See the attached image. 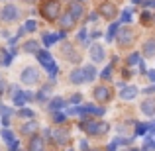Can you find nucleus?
I'll return each mask as SVG.
<instances>
[{"label":"nucleus","instance_id":"obj_1","mask_svg":"<svg viewBox=\"0 0 155 151\" xmlns=\"http://www.w3.org/2000/svg\"><path fill=\"white\" fill-rule=\"evenodd\" d=\"M38 55V59H39V63L45 67V71L49 73L51 77H55V73H57V65L53 63V59H51V55H49V51H38L35 53Z\"/></svg>","mask_w":155,"mask_h":151},{"label":"nucleus","instance_id":"obj_2","mask_svg":"<svg viewBox=\"0 0 155 151\" xmlns=\"http://www.w3.org/2000/svg\"><path fill=\"white\" fill-rule=\"evenodd\" d=\"M41 14L45 16L47 20H57L59 18V2H57V0H47L41 8Z\"/></svg>","mask_w":155,"mask_h":151},{"label":"nucleus","instance_id":"obj_3","mask_svg":"<svg viewBox=\"0 0 155 151\" xmlns=\"http://www.w3.org/2000/svg\"><path fill=\"white\" fill-rule=\"evenodd\" d=\"M81 128L87 130V132H91V133H104V132H108V124H106V122H83Z\"/></svg>","mask_w":155,"mask_h":151},{"label":"nucleus","instance_id":"obj_4","mask_svg":"<svg viewBox=\"0 0 155 151\" xmlns=\"http://www.w3.org/2000/svg\"><path fill=\"white\" fill-rule=\"evenodd\" d=\"M38 79H39L38 69H34V67L24 69V73H22V83L24 84H35V83H38Z\"/></svg>","mask_w":155,"mask_h":151},{"label":"nucleus","instance_id":"obj_5","mask_svg":"<svg viewBox=\"0 0 155 151\" xmlns=\"http://www.w3.org/2000/svg\"><path fill=\"white\" fill-rule=\"evenodd\" d=\"M118 38H120V45H130V43L134 41V31L130 30V28H122Z\"/></svg>","mask_w":155,"mask_h":151},{"label":"nucleus","instance_id":"obj_6","mask_svg":"<svg viewBox=\"0 0 155 151\" xmlns=\"http://www.w3.org/2000/svg\"><path fill=\"white\" fill-rule=\"evenodd\" d=\"M2 18H4V22H12V20H16L18 18V10H16V6H4V10H2Z\"/></svg>","mask_w":155,"mask_h":151},{"label":"nucleus","instance_id":"obj_7","mask_svg":"<svg viewBox=\"0 0 155 151\" xmlns=\"http://www.w3.org/2000/svg\"><path fill=\"white\" fill-rule=\"evenodd\" d=\"M31 92H22V90H16V96H14V104L16 106H24L28 100H31Z\"/></svg>","mask_w":155,"mask_h":151},{"label":"nucleus","instance_id":"obj_8","mask_svg":"<svg viewBox=\"0 0 155 151\" xmlns=\"http://www.w3.org/2000/svg\"><path fill=\"white\" fill-rule=\"evenodd\" d=\"M94 98L98 100V102H106L110 98V90L106 87H96L94 88Z\"/></svg>","mask_w":155,"mask_h":151},{"label":"nucleus","instance_id":"obj_9","mask_svg":"<svg viewBox=\"0 0 155 151\" xmlns=\"http://www.w3.org/2000/svg\"><path fill=\"white\" fill-rule=\"evenodd\" d=\"M100 14L106 16V18H114V16H116V8H114V4L104 2L102 6H100Z\"/></svg>","mask_w":155,"mask_h":151},{"label":"nucleus","instance_id":"obj_10","mask_svg":"<svg viewBox=\"0 0 155 151\" xmlns=\"http://www.w3.org/2000/svg\"><path fill=\"white\" fill-rule=\"evenodd\" d=\"M141 112L145 114V116H153L155 114V100H145V102H141Z\"/></svg>","mask_w":155,"mask_h":151},{"label":"nucleus","instance_id":"obj_11","mask_svg":"<svg viewBox=\"0 0 155 151\" xmlns=\"http://www.w3.org/2000/svg\"><path fill=\"white\" fill-rule=\"evenodd\" d=\"M91 57H92V61H102L104 59V49H102V45H92L91 47Z\"/></svg>","mask_w":155,"mask_h":151},{"label":"nucleus","instance_id":"obj_12","mask_svg":"<svg viewBox=\"0 0 155 151\" xmlns=\"http://www.w3.org/2000/svg\"><path fill=\"white\" fill-rule=\"evenodd\" d=\"M120 96L124 100H132L134 96H137V88L136 87H124V88H122V92H120Z\"/></svg>","mask_w":155,"mask_h":151},{"label":"nucleus","instance_id":"obj_13","mask_svg":"<svg viewBox=\"0 0 155 151\" xmlns=\"http://www.w3.org/2000/svg\"><path fill=\"white\" fill-rule=\"evenodd\" d=\"M69 14L73 16V20H79L81 16H83V6H81L79 2L71 4V8H69Z\"/></svg>","mask_w":155,"mask_h":151},{"label":"nucleus","instance_id":"obj_14","mask_svg":"<svg viewBox=\"0 0 155 151\" xmlns=\"http://www.w3.org/2000/svg\"><path fill=\"white\" fill-rule=\"evenodd\" d=\"M30 151H43V137H39V136L31 137V143H30Z\"/></svg>","mask_w":155,"mask_h":151},{"label":"nucleus","instance_id":"obj_15","mask_svg":"<svg viewBox=\"0 0 155 151\" xmlns=\"http://www.w3.org/2000/svg\"><path fill=\"white\" fill-rule=\"evenodd\" d=\"M71 80H73L75 84H81V83H84L83 69H77V71H73V73H71Z\"/></svg>","mask_w":155,"mask_h":151},{"label":"nucleus","instance_id":"obj_16","mask_svg":"<svg viewBox=\"0 0 155 151\" xmlns=\"http://www.w3.org/2000/svg\"><path fill=\"white\" fill-rule=\"evenodd\" d=\"M83 75H84V80H92V79L96 77V69L88 65V67H84V69H83Z\"/></svg>","mask_w":155,"mask_h":151},{"label":"nucleus","instance_id":"obj_17","mask_svg":"<svg viewBox=\"0 0 155 151\" xmlns=\"http://www.w3.org/2000/svg\"><path fill=\"white\" fill-rule=\"evenodd\" d=\"M55 41H59V34H43V43L45 45H53Z\"/></svg>","mask_w":155,"mask_h":151},{"label":"nucleus","instance_id":"obj_18","mask_svg":"<svg viewBox=\"0 0 155 151\" xmlns=\"http://www.w3.org/2000/svg\"><path fill=\"white\" fill-rule=\"evenodd\" d=\"M53 140H55L57 143H67V141H69V136L63 132V130H61V132H55V133H53Z\"/></svg>","mask_w":155,"mask_h":151},{"label":"nucleus","instance_id":"obj_19","mask_svg":"<svg viewBox=\"0 0 155 151\" xmlns=\"http://www.w3.org/2000/svg\"><path fill=\"white\" fill-rule=\"evenodd\" d=\"M143 53H145V55H153V53H155V39H149V41L145 43Z\"/></svg>","mask_w":155,"mask_h":151},{"label":"nucleus","instance_id":"obj_20","mask_svg":"<svg viewBox=\"0 0 155 151\" xmlns=\"http://www.w3.org/2000/svg\"><path fill=\"white\" fill-rule=\"evenodd\" d=\"M24 49L30 51V53H38V51H39V45H38L35 41H28L26 45H24Z\"/></svg>","mask_w":155,"mask_h":151},{"label":"nucleus","instance_id":"obj_21","mask_svg":"<svg viewBox=\"0 0 155 151\" xmlns=\"http://www.w3.org/2000/svg\"><path fill=\"white\" fill-rule=\"evenodd\" d=\"M73 22H75V20H73V16L69 14V12H67V14L63 16V18H61V26H63V28H69V26H71Z\"/></svg>","mask_w":155,"mask_h":151},{"label":"nucleus","instance_id":"obj_22","mask_svg":"<svg viewBox=\"0 0 155 151\" xmlns=\"http://www.w3.org/2000/svg\"><path fill=\"white\" fill-rule=\"evenodd\" d=\"M35 130H38V124H35V122H30V124H26V126L22 128V132H24V133H34Z\"/></svg>","mask_w":155,"mask_h":151},{"label":"nucleus","instance_id":"obj_23","mask_svg":"<svg viewBox=\"0 0 155 151\" xmlns=\"http://www.w3.org/2000/svg\"><path fill=\"white\" fill-rule=\"evenodd\" d=\"M63 106H65V100H63V98H53V102H51V110L63 108Z\"/></svg>","mask_w":155,"mask_h":151},{"label":"nucleus","instance_id":"obj_24","mask_svg":"<svg viewBox=\"0 0 155 151\" xmlns=\"http://www.w3.org/2000/svg\"><path fill=\"white\" fill-rule=\"evenodd\" d=\"M116 30H118V24H112V26H110V30H108V35H106V41H112Z\"/></svg>","mask_w":155,"mask_h":151},{"label":"nucleus","instance_id":"obj_25","mask_svg":"<svg viewBox=\"0 0 155 151\" xmlns=\"http://www.w3.org/2000/svg\"><path fill=\"white\" fill-rule=\"evenodd\" d=\"M2 137H4V140H6V143H8V145H10V143H12V141H16V140H14V137H12V133H10V130H2Z\"/></svg>","mask_w":155,"mask_h":151},{"label":"nucleus","instance_id":"obj_26","mask_svg":"<svg viewBox=\"0 0 155 151\" xmlns=\"http://www.w3.org/2000/svg\"><path fill=\"white\" fill-rule=\"evenodd\" d=\"M147 128H149V126H145V124H137L136 126V133H137V136H143Z\"/></svg>","mask_w":155,"mask_h":151},{"label":"nucleus","instance_id":"obj_27","mask_svg":"<svg viewBox=\"0 0 155 151\" xmlns=\"http://www.w3.org/2000/svg\"><path fill=\"white\" fill-rule=\"evenodd\" d=\"M20 116L22 118H34V112L28 110V108H24V110H20Z\"/></svg>","mask_w":155,"mask_h":151},{"label":"nucleus","instance_id":"obj_28","mask_svg":"<svg viewBox=\"0 0 155 151\" xmlns=\"http://www.w3.org/2000/svg\"><path fill=\"white\" fill-rule=\"evenodd\" d=\"M128 63H130V65H134V63H140V55H137V53H134V55H130Z\"/></svg>","mask_w":155,"mask_h":151},{"label":"nucleus","instance_id":"obj_29","mask_svg":"<svg viewBox=\"0 0 155 151\" xmlns=\"http://www.w3.org/2000/svg\"><path fill=\"white\" fill-rule=\"evenodd\" d=\"M130 16H132V10H124V14H122V22H130Z\"/></svg>","mask_w":155,"mask_h":151},{"label":"nucleus","instance_id":"obj_30","mask_svg":"<svg viewBox=\"0 0 155 151\" xmlns=\"http://www.w3.org/2000/svg\"><path fill=\"white\" fill-rule=\"evenodd\" d=\"M145 149H155V141L151 137H147V141H145Z\"/></svg>","mask_w":155,"mask_h":151},{"label":"nucleus","instance_id":"obj_31","mask_svg":"<svg viewBox=\"0 0 155 151\" xmlns=\"http://www.w3.org/2000/svg\"><path fill=\"white\" fill-rule=\"evenodd\" d=\"M141 20H143L145 24H149L151 22V14H149V12H143V14H141Z\"/></svg>","mask_w":155,"mask_h":151},{"label":"nucleus","instance_id":"obj_32","mask_svg":"<svg viewBox=\"0 0 155 151\" xmlns=\"http://www.w3.org/2000/svg\"><path fill=\"white\" fill-rule=\"evenodd\" d=\"M26 30H28V31H34V30H35V22H34V20H30V22L26 24Z\"/></svg>","mask_w":155,"mask_h":151},{"label":"nucleus","instance_id":"obj_33","mask_svg":"<svg viewBox=\"0 0 155 151\" xmlns=\"http://www.w3.org/2000/svg\"><path fill=\"white\" fill-rule=\"evenodd\" d=\"M53 120H55V122H63V120H65V114H61V112H55Z\"/></svg>","mask_w":155,"mask_h":151},{"label":"nucleus","instance_id":"obj_34","mask_svg":"<svg viewBox=\"0 0 155 151\" xmlns=\"http://www.w3.org/2000/svg\"><path fill=\"white\" fill-rule=\"evenodd\" d=\"M84 38H87V31H84V30H81V34H79V39H81V41H84Z\"/></svg>","mask_w":155,"mask_h":151},{"label":"nucleus","instance_id":"obj_35","mask_svg":"<svg viewBox=\"0 0 155 151\" xmlns=\"http://www.w3.org/2000/svg\"><path fill=\"white\" fill-rule=\"evenodd\" d=\"M145 6H147V8H153L155 6V0H145Z\"/></svg>","mask_w":155,"mask_h":151},{"label":"nucleus","instance_id":"obj_36","mask_svg":"<svg viewBox=\"0 0 155 151\" xmlns=\"http://www.w3.org/2000/svg\"><path fill=\"white\" fill-rule=\"evenodd\" d=\"M102 77H104V79H110V67L106 69V71H102Z\"/></svg>","mask_w":155,"mask_h":151},{"label":"nucleus","instance_id":"obj_37","mask_svg":"<svg viewBox=\"0 0 155 151\" xmlns=\"http://www.w3.org/2000/svg\"><path fill=\"white\" fill-rule=\"evenodd\" d=\"M2 124H4V126H8V124H10V118L4 116V118H2Z\"/></svg>","mask_w":155,"mask_h":151},{"label":"nucleus","instance_id":"obj_38","mask_svg":"<svg viewBox=\"0 0 155 151\" xmlns=\"http://www.w3.org/2000/svg\"><path fill=\"white\" fill-rule=\"evenodd\" d=\"M73 102H75V104H79V102H81V94H77V96H73Z\"/></svg>","mask_w":155,"mask_h":151},{"label":"nucleus","instance_id":"obj_39","mask_svg":"<svg viewBox=\"0 0 155 151\" xmlns=\"http://www.w3.org/2000/svg\"><path fill=\"white\" fill-rule=\"evenodd\" d=\"M149 79H151V80H155V71H149Z\"/></svg>","mask_w":155,"mask_h":151},{"label":"nucleus","instance_id":"obj_40","mask_svg":"<svg viewBox=\"0 0 155 151\" xmlns=\"http://www.w3.org/2000/svg\"><path fill=\"white\" fill-rule=\"evenodd\" d=\"M140 2H143V0H134V4H140Z\"/></svg>","mask_w":155,"mask_h":151},{"label":"nucleus","instance_id":"obj_41","mask_svg":"<svg viewBox=\"0 0 155 151\" xmlns=\"http://www.w3.org/2000/svg\"><path fill=\"white\" fill-rule=\"evenodd\" d=\"M28 2H34V0H28Z\"/></svg>","mask_w":155,"mask_h":151}]
</instances>
